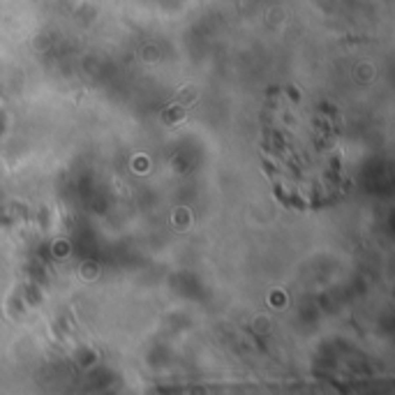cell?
Segmentation results:
<instances>
[{"label":"cell","instance_id":"1","mask_svg":"<svg viewBox=\"0 0 395 395\" xmlns=\"http://www.w3.org/2000/svg\"><path fill=\"white\" fill-rule=\"evenodd\" d=\"M287 92L291 95V99H296V102H298V92H296V88H291V86H289V88H287Z\"/></svg>","mask_w":395,"mask_h":395}]
</instances>
